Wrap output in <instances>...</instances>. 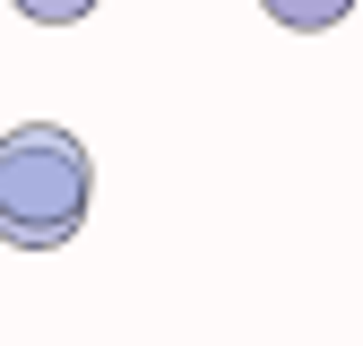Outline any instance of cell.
Here are the masks:
<instances>
[{"mask_svg":"<svg viewBox=\"0 0 363 346\" xmlns=\"http://www.w3.org/2000/svg\"><path fill=\"white\" fill-rule=\"evenodd\" d=\"M268 18H277L286 35H329V26H346V9L354 0H259Z\"/></svg>","mask_w":363,"mask_h":346,"instance_id":"cell-2","label":"cell"},{"mask_svg":"<svg viewBox=\"0 0 363 346\" xmlns=\"http://www.w3.org/2000/svg\"><path fill=\"white\" fill-rule=\"evenodd\" d=\"M18 9H26V0H18Z\"/></svg>","mask_w":363,"mask_h":346,"instance_id":"cell-4","label":"cell"},{"mask_svg":"<svg viewBox=\"0 0 363 346\" xmlns=\"http://www.w3.org/2000/svg\"><path fill=\"white\" fill-rule=\"evenodd\" d=\"M26 18L35 26H78V18H96V0H26Z\"/></svg>","mask_w":363,"mask_h":346,"instance_id":"cell-3","label":"cell"},{"mask_svg":"<svg viewBox=\"0 0 363 346\" xmlns=\"http://www.w3.org/2000/svg\"><path fill=\"white\" fill-rule=\"evenodd\" d=\"M86 199H96V164L69 130L52 121H18L0 139V242L18 251H61L86 225Z\"/></svg>","mask_w":363,"mask_h":346,"instance_id":"cell-1","label":"cell"}]
</instances>
